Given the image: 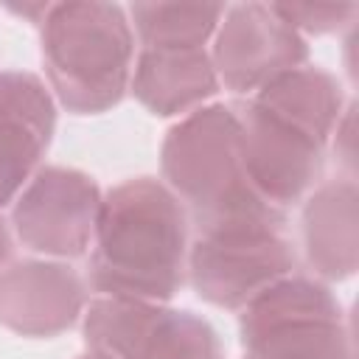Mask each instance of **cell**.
Segmentation results:
<instances>
[{"instance_id": "9c48e42d", "label": "cell", "mask_w": 359, "mask_h": 359, "mask_svg": "<svg viewBox=\"0 0 359 359\" xmlns=\"http://www.w3.org/2000/svg\"><path fill=\"white\" fill-rule=\"evenodd\" d=\"M87 280L67 261L22 258L0 269V325L17 337L50 339L87 309Z\"/></svg>"}, {"instance_id": "7a4b0ae2", "label": "cell", "mask_w": 359, "mask_h": 359, "mask_svg": "<svg viewBox=\"0 0 359 359\" xmlns=\"http://www.w3.org/2000/svg\"><path fill=\"white\" fill-rule=\"evenodd\" d=\"M160 180L180 199L194 233L227 227H286L247 180L236 104H208L180 118L160 146Z\"/></svg>"}, {"instance_id": "52a82bcc", "label": "cell", "mask_w": 359, "mask_h": 359, "mask_svg": "<svg viewBox=\"0 0 359 359\" xmlns=\"http://www.w3.org/2000/svg\"><path fill=\"white\" fill-rule=\"evenodd\" d=\"M208 50L219 84L241 98H252L275 76L309 62V42L269 3L224 6Z\"/></svg>"}, {"instance_id": "8992f818", "label": "cell", "mask_w": 359, "mask_h": 359, "mask_svg": "<svg viewBox=\"0 0 359 359\" xmlns=\"http://www.w3.org/2000/svg\"><path fill=\"white\" fill-rule=\"evenodd\" d=\"M104 191L67 165H42L11 202L8 224L14 238L39 258L73 261L93 247Z\"/></svg>"}, {"instance_id": "7c38bea8", "label": "cell", "mask_w": 359, "mask_h": 359, "mask_svg": "<svg viewBox=\"0 0 359 359\" xmlns=\"http://www.w3.org/2000/svg\"><path fill=\"white\" fill-rule=\"evenodd\" d=\"M222 90L208 48H137L129 93L154 118H185Z\"/></svg>"}, {"instance_id": "d6986e66", "label": "cell", "mask_w": 359, "mask_h": 359, "mask_svg": "<svg viewBox=\"0 0 359 359\" xmlns=\"http://www.w3.org/2000/svg\"><path fill=\"white\" fill-rule=\"evenodd\" d=\"M11 250H14V233H11V224L0 213V269L11 261Z\"/></svg>"}, {"instance_id": "e0dca14e", "label": "cell", "mask_w": 359, "mask_h": 359, "mask_svg": "<svg viewBox=\"0 0 359 359\" xmlns=\"http://www.w3.org/2000/svg\"><path fill=\"white\" fill-rule=\"evenodd\" d=\"M325 151L334 154V160L342 165V177H356L353 168H356V101L351 98L345 112L339 115L328 143H325Z\"/></svg>"}, {"instance_id": "ba28073f", "label": "cell", "mask_w": 359, "mask_h": 359, "mask_svg": "<svg viewBox=\"0 0 359 359\" xmlns=\"http://www.w3.org/2000/svg\"><path fill=\"white\" fill-rule=\"evenodd\" d=\"M241 121V157L250 185L275 208L300 205L325 171V146L278 121L252 101L236 104Z\"/></svg>"}, {"instance_id": "2e32d148", "label": "cell", "mask_w": 359, "mask_h": 359, "mask_svg": "<svg viewBox=\"0 0 359 359\" xmlns=\"http://www.w3.org/2000/svg\"><path fill=\"white\" fill-rule=\"evenodd\" d=\"M269 6L306 42L309 36L345 34L348 28L356 25L359 17L356 3H269Z\"/></svg>"}, {"instance_id": "4fadbf2b", "label": "cell", "mask_w": 359, "mask_h": 359, "mask_svg": "<svg viewBox=\"0 0 359 359\" xmlns=\"http://www.w3.org/2000/svg\"><path fill=\"white\" fill-rule=\"evenodd\" d=\"M247 101L325 146L351 98L331 70L306 62L275 76Z\"/></svg>"}, {"instance_id": "ac0fdd59", "label": "cell", "mask_w": 359, "mask_h": 359, "mask_svg": "<svg viewBox=\"0 0 359 359\" xmlns=\"http://www.w3.org/2000/svg\"><path fill=\"white\" fill-rule=\"evenodd\" d=\"M50 6H53V3H6L3 8H6L8 14H14V17H20V20H25V22H31V25L39 28V25L45 22Z\"/></svg>"}, {"instance_id": "30bf717a", "label": "cell", "mask_w": 359, "mask_h": 359, "mask_svg": "<svg viewBox=\"0 0 359 359\" xmlns=\"http://www.w3.org/2000/svg\"><path fill=\"white\" fill-rule=\"evenodd\" d=\"M56 98L42 76L0 70V210L11 208L56 132Z\"/></svg>"}, {"instance_id": "9a60e30c", "label": "cell", "mask_w": 359, "mask_h": 359, "mask_svg": "<svg viewBox=\"0 0 359 359\" xmlns=\"http://www.w3.org/2000/svg\"><path fill=\"white\" fill-rule=\"evenodd\" d=\"M126 17L140 48H208L224 3H132Z\"/></svg>"}, {"instance_id": "3957f363", "label": "cell", "mask_w": 359, "mask_h": 359, "mask_svg": "<svg viewBox=\"0 0 359 359\" xmlns=\"http://www.w3.org/2000/svg\"><path fill=\"white\" fill-rule=\"evenodd\" d=\"M45 84L73 115H101L123 101L137 53L126 6L53 3L39 25Z\"/></svg>"}, {"instance_id": "ffe728a7", "label": "cell", "mask_w": 359, "mask_h": 359, "mask_svg": "<svg viewBox=\"0 0 359 359\" xmlns=\"http://www.w3.org/2000/svg\"><path fill=\"white\" fill-rule=\"evenodd\" d=\"M79 359H107V356H98V353H90V351H84Z\"/></svg>"}, {"instance_id": "5bb4252c", "label": "cell", "mask_w": 359, "mask_h": 359, "mask_svg": "<svg viewBox=\"0 0 359 359\" xmlns=\"http://www.w3.org/2000/svg\"><path fill=\"white\" fill-rule=\"evenodd\" d=\"M165 311V303L121 294H93L79 320L84 351L107 359H143Z\"/></svg>"}, {"instance_id": "8fae6325", "label": "cell", "mask_w": 359, "mask_h": 359, "mask_svg": "<svg viewBox=\"0 0 359 359\" xmlns=\"http://www.w3.org/2000/svg\"><path fill=\"white\" fill-rule=\"evenodd\" d=\"M300 247L311 275L339 283L359 269V185L356 177L323 180L300 202Z\"/></svg>"}, {"instance_id": "277c9868", "label": "cell", "mask_w": 359, "mask_h": 359, "mask_svg": "<svg viewBox=\"0 0 359 359\" xmlns=\"http://www.w3.org/2000/svg\"><path fill=\"white\" fill-rule=\"evenodd\" d=\"M244 359H353V328L339 297L314 275L292 272L238 311Z\"/></svg>"}, {"instance_id": "5b68a950", "label": "cell", "mask_w": 359, "mask_h": 359, "mask_svg": "<svg viewBox=\"0 0 359 359\" xmlns=\"http://www.w3.org/2000/svg\"><path fill=\"white\" fill-rule=\"evenodd\" d=\"M297 272L294 244L286 227H227L194 233L188 244L185 283L216 309L241 311L275 280Z\"/></svg>"}, {"instance_id": "6da1fadb", "label": "cell", "mask_w": 359, "mask_h": 359, "mask_svg": "<svg viewBox=\"0 0 359 359\" xmlns=\"http://www.w3.org/2000/svg\"><path fill=\"white\" fill-rule=\"evenodd\" d=\"M191 222L157 177H132L104 191L90 247L93 294L165 303L185 286Z\"/></svg>"}]
</instances>
